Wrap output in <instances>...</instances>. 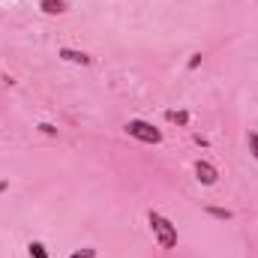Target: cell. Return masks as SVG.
Returning a JSON list of instances; mask_svg holds the SVG:
<instances>
[{"label": "cell", "mask_w": 258, "mask_h": 258, "mask_svg": "<svg viewBox=\"0 0 258 258\" xmlns=\"http://www.w3.org/2000/svg\"><path fill=\"white\" fill-rule=\"evenodd\" d=\"M147 222H150V231H153V237H156V243H159L162 249H174V246H177V228H174L171 219H165L162 213L150 210V213H147Z\"/></svg>", "instance_id": "obj_1"}, {"label": "cell", "mask_w": 258, "mask_h": 258, "mask_svg": "<svg viewBox=\"0 0 258 258\" xmlns=\"http://www.w3.org/2000/svg\"><path fill=\"white\" fill-rule=\"evenodd\" d=\"M123 129H126L132 138L144 141V144H159V141H162V132L153 126V123H147V120H126Z\"/></svg>", "instance_id": "obj_2"}, {"label": "cell", "mask_w": 258, "mask_h": 258, "mask_svg": "<svg viewBox=\"0 0 258 258\" xmlns=\"http://www.w3.org/2000/svg\"><path fill=\"white\" fill-rule=\"evenodd\" d=\"M195 177H198V183L213 186V183L219 180V171H216V165H210L207 159H198V162H195Z\"/></svg>", "instance_id": "obj_3"}, {"label": "cell", "mask_w": 258, "mask_h": 258, "mask_svg": "<svg viewBox=\"0 0 258 258\" xmlns=\"http://www.w3.org/2000/svg\"><path fill=\"white\" fill-rule=\"evenodd\" d=\"M57 54L63 57L66 63H78V66H90V63H93V57H90L87 51H75V48H60Z\"/></svg>", "instance_id": "obj_4"}, {"label": "cell", "mask_w": 258, "mask_h": 258, "mask_svg": "<svg viewBox=\"0 0 258 258\" xmlns=\"http://www.w3.org/2000/svg\"><path fill=\"white\" fill-rule=\"evenodd\" d=\"M39 9H42L45 15H63L66 0H39Z\"/></svg>", "instance_id": "obj_5"}, {"label": "cell", "mask_w": 258, "mask_h": 258, "mask_svg": "<svg viewBox=\"0 0 258 258\" xmlns=\"http://www.w3.org/2000/svg\"><path fill=\"white\" fill-rule=\"evenodd\" d=\"M165 120L177 123V126H186L189 123V111H165Z\"/></svg>", "instance_id": "obj_6"}, {"label": "cell", "mask_w": 258, "mask_h": 258, "mask_svg": "<svg viewBox=\"0 0 258 258\" xmlns=\"http://www.w3.org/2000/svg\"><path fill=\"white\" fill-rule=\"evenodd\" d=\"M27 249H30V258H48L45 246H42L39 240H30V246H27Z\"/></svg>", "instance_id": "obj_7"}, {"label": "cell", "mask_w": 258, "mask_h": 258, "mask_svg": "<svg viewBox=\"0 0 258 258\" xmlns=\"http://www.w3.org/2000/svg\"><path fill=\"white\" fill-rule=\"evenodd\" d=\"M207 213H210L213 219H231V216H234L231 210H222V207H207Z\"/></svg>", "instance_id": "obj_8"}, {"label": "cell", "mask_w": 258, "mask_h": 258, "mask_svg": "<svg viewBox=\"0 0 258 258\" xmlns=\"http://www.w3.org/2000/svg\"><path fill=\"white\" fill-rule=\"evenodd\" d=\"M249 150H252V156L258 159V132H249Z\"/></svg>", "instance_id": "obj_9"}, {"label": "cell", "mask_w": 258, "mask_h": 258, "mask_svg": "<svg viewBox=\"0 0 258 258\" xmlns=\"http://www.w3.org/2000/svg\"><path fill=\"white\" fill-rule=\"evenodd\" d=\"M39 132L42 135H57V129L51 126V123H39Z\"/></svg>", "instance_id": "obj_10"}, {"label": "cell", "mask_w": 258, "mask_h": 258, "mask_svg": "<svg viewBox=\"0 0 258 258\" xmlns=\"http://www.w3.org/2000/svg\"><path fill=\"white\" fill-rule=\"evenodd\" d=\"M198 63H201V54H192V57H189V69H195Z\"/></svg>", "instance_id": "obj_11"}]
</instances>
